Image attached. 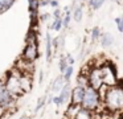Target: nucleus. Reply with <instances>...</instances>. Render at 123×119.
Instances as JSON below:
<instances>
[{"label": "nucleus", "mask_w": 123, "mask_h": 119, "mask_svg": "<svg viewBox=\"0 0 123 119\" xmlns=\"http://www.w3.org/2000/svg\"><path fill=\"white\" fill-rule=\"evenodd\" d=\"M4 114H6V111H4L3 108L0 107V119H1V118H3V116H4Z\"/></svg>", "instance_id": "29"}, {"label": "nucleus", "mask_w": 123, "mask_h": 119, "mask_svg": "<svg viewBox=\"0 0 123 119\" xmlns=\"http://www.w3.org/2000/svg\"><path fill=\"white\" fill-rule=\"evenodd\" d=\"M81 106L80 105H74V103H69L68 106V110H66V116L69 119H74V116L77 115L78 110H80Z\"/></svg>", "instance_id": "14"}, {"label": "nucleus", "mask_w": 123, "mask_h": 119, "mask_svg": "<svg viewBox=\"0 0 123 119\" xmlns=\"http://www.w3.org/2000/svg\"><path fill=\"white\" fill-rule=\"evenodd\" d=\"M99 41H101V45L105 48H109L114 44V37L110 33H101L99 36Z\"/></svg>", "instance_id": "11"}, {"label": "nucleus", "mask_w": 123, "mask_h": 119, "mask_svg": "<svg viewBox=\"0 0 123 119\" xmlns=\"http://www.w3.org/2000/svg\"><path fill=\"white\" fill-rule=\"evenodd\" d=\"M20 87H21L23 93L31 91V89H32V74L29 73L20 74Z\"/></svg>", "instance_id": "7"}, {"label": "nucleus", "mask_w": 123, "mask_h": 119, "mask_svg": "<svg viewBox=\"0 0 123 119\" xmlns=\"http://www.w3.org/2000/svg\"><path fill=\"white\" fill-rule=\"evenodd\" d=\"M0 107L6 113L8 110L13 111L16 107V98L9 94V91L4 85V81H0Z\"/></svg>", "instance_id": "5"}, {"label": "nucleus", "mask_w": 123, "mask_h": 119, "mask_svg": "<svg viewBox=\"0 0 123 119\" xmlns=\"http://www.w3.org/2000/svg\"><path fill=\"white\" fill-rule=\"evenodd\" d=\"M50 29H53V31H57V32L61 31V29H62V17L54 19L53 24L50 25Z\"/></svg>", "instance_id": "17"}, {"label": "nucleus", "mask_w": 123, "mask_h": 119, "mask_svg": "<svg viewBox=\"0 0 123 119\" xmlns=\"http://www.w3.org/2000/svg\"><path fill=\"white\" fill-rule=\"evenodd\" d=\"M44 81V73L43 71H40V78H38V83H43Z\"/></svg>", "instance_id": "28"}, {"label": "nucleus", "mask_w": 123, "mask_h": 119, "mask_svg": "<svg viewBox=\"0 0 123 119\" xmlns=\"http://www.w3.org/2000/svg\"><path fill=\"white\" fill-rule=\"evenodd\" d=\"M74 119H94V111H89L86 108L80 107L77 115L74 116Z\"/></svg>", "instance_id": "13"}, {"label": "nucleus", "mask_w": 123, "mask_h": 119, "mask_svg": "<svg viewBox=\"0 0 123 119\" xmlns=\"http://www.w3.org/2000/svg\"><path fill=\"white\" fill-rule=\"evenodd\" d=\"M89 5H90L91 9H98L102 7V4L105 3V0H87Z\"/></svg>", "instance_id": "18"}, {"label": "nucleus", "mask_w": 123, "mask_h": 119, "mask_svg": "<svg viewBox=\"0 0 123 119\" xmlns=\"http://www.w3.org/2000/svg\"><path fill=\"white\" fill-rule=\"evenodd\" d=\"M13 3H15V0H0V5L3 7L4 11L9 9V8L13 5Z\"/></svg>", "instance_id": "21"}, {"label": "nucleus", "mask_w": 123, "mask_h": 119, "mask_svg": "<svg viewBox=\"0 0 123 119\" xmlns=\"http://www.w3.org/2000/svg\"><path fill=\"white\" fill-rule=\"evenodd\" d=\"M20 74L21 73H20L17 69H15V70L9 71L8 75H7V79L4 81V85H6L7 90H8L9 94L15 98H17V97L24 94L21 87H20Z\"/></svg>", "instance_id": "4"}, {"label": "nucleus", "mask_w": 123, "mask_h": 119, "mask_svg": "<svg viewBox=\"0 0 123 119\" xmlns=\"http://www.w3.org/2000/svg\"><path fill=\"white\" fill-rule=\"evenodd\" d=\"M46 19H48V13H43V16H41V20H46Z\"/></svg>", "instance_id": "30"}, {"label": "nucleus", "mask_w": 123, "mask_h": 119, "mask_svg": "<svg viewBox=\"0 0 123 119\" xmlns=\"http://www.w3.org/2000/svg\"><path fill=\"white\" fill-rule=\"evenodd\" d=\"M49 4H50L53 8H58V5H60L57 0H49Z\"/></svg>", "instance_id": "26"}, {"label": "nucleus", "mask_w": 123, "mask_h": 119, "mask_svg": "<svg viewBox=\"0 0 123 119\" xmlns=\"http://www.w3.org/2000/svg\"><path fill=\"white\" fill-rule=\"evenodd\" d=\"M70 19H72V11L68 9L65 11V15H64V19H62V28H69V24H70Z\"/></svg>", "instance_id": "16"}, {"label": "nucleus", "mask_w": 123, "mask_h": 119, "mask_svg": "<svg viewBox=\"0 0 123 119\" xmlns=\"http://www.w3.org/2000/svg\"><path fill=\"white\" fill-rule=\"evenodd\" d=\"M99 36H101V31H99L98 26H94L91 29V33H90V37H91V41H97L99 40Z\"/></svg>", "instance_id": "19"}, {"label": "nucleus", "mask_w": 123, "mask_h": 119, "mask_svg": "<svg viewBox=\"0 0 123 119\" xmlns=\"http://www.w3.org/2000/svg\"><path fill=\"white\" fill-rule=\"evenodd\" d=\"M65 83H66V82L64 81L62 75H58L53 82H52V85H50V90H52L53 93H60V90H61L62 87L65 86Z\"/></svg>", "instance_id": "10"}, {"label": "nucleus", "mask_w": 123, "mask_h": 119, "mask_svg": "<svg viewBox=\"0 0 123 119\" xmlns=\"http://www.w3.org/2000/svg\"><path fill=\"white\" fill-rule=\"evenodd\" d=\"M68 62H66V58H65V56H61L60 57V62H58V68H60V71H61V74L65 71V69L68 68Z\"/></svg>", "instance_id": "20"}, {"label": "nucleus", "mask_w": 123, "mask_h": 119, "mask_svg": "<svg viewBox=\"0 0 123 119\" xmlns=\"http://www.w3.org/2000/svg\"><path fill=\"white\" fill-rule=\"evenodd\" d=\"M80 106L82 108L89 110V111L98 110L102 106V100H101V97H99V94H98V90L93 89V87H90V86H86L85 87V94H83L82 102H81Z\"/></svg>", "instance_id": "3"}, {"label": "nucleus", "mask_w": 123, "mask_h": 119, "mask_svg": "<svg viewBox=\"0 0 123 119\" xmlns=\"http://www.w3.org/2000/svg\"><path fill=\"white\" fill-rule=\"evenodd\" d=\"M65 58H66V62H68V65H72V66H73V63H74V58H73L70 54L65 56Z\"/></svg>", "instance_id": "24"}, {"label": "nucleus", "mask_w": 123, "mask_h": 119, "mask_svg": "<svg viewBox=\"0 0 123 119\" xmlns=\"http://www.w3.org/2000/svg\"><path fill=\"white\" fill-rule=\"evenodd\" d=\"M20 119H29V118H28L27 115H23V116H21V118H20Z\"/></svg>", "instance_id": "31"}, {"label": "nucleus", "mask_w": 123, "mask_h": 119, "mask_svg": "<svg viewBox=\"0 0 123 119\" xmlns=\"http://www.w3.org/2000/svg\"><path fill=\"white\" fill-rule=\"evenodd\" d=\"M102 106L105 110L110 111V113H118L122 111L123 108V90L122 87L117 86H109L106 89L103 98H102Z\"/></svg>", "instance_id": "1"}, {"label": "nucleus", "mask_w": 123, "mask_h": 119, "mask_svg": "<svg viewBox=\"0 0 123 119\" xmlns=\"http://www.w3.org/2000/svg\"><path fill=\"white\" fill-rule=\"evenodd\" d=\"M38 4H40V7H45L49 4V0H38Z\"/></svg>", "instance_id": "27"}, {"label": "nucleus", "mask_w": 123, "mask_h": 119, "mask_svg": "<svg viewBox=\"0 0 123 119\" xmlns=\"http://www.w3.org/2000/svg\"><path fill=\"white\" fill-rule=\"evenodd\" d=\"M52 34L46 33V38H45V56H46V61L50 62L52 57H53V46H52Z\"/></svg>", "instance_id": "9"}, {"label": "nucleus", "mask_w": 123, "mask_h": 119, "mask_svg": "<svg viewBox=\"0 0 123 119\" xmlns=\"http://www.w3.org/2000/svg\"><path fill=\"white\" fill-rule=\"evenodd\" d=\"M72 17L74 19V21L80 23L82 20V4H78V3H74L73 5V11H72Z\"/></svg>", "instance_id": "12"}, {"label": "nucleus", "mask_w": 123, "mask_h": 119, "mask_svg": "<svg viewBox=\"0 0 123 119\" xmlns=\"http://www.w3.org/2000/svg\"><path fill=\"white\" fill-rule=\"evenodd\" d=\"M37 31L32 29L28 32L27 34V45H25L24 50H23V54L20 60L25 61L28 63H33L38 57H40V52H38V46H37Z\"/></svg>", "instance_id": "2"}, {"label": "nucleus", "mask_w": 123, "mask_h": 119, "mask_svg": "<svg viewBox=\"0 0 123 119\" xmlns=\"http://www.w3.org/2000/svg\"><path fill=\"white\" fill-rule=\"evenodd\" d=\"M28 8H29L31 15H37L38 13V8H40V4H38V0H28Z\"/></svg>", "instance_id": "15"}, {"label": "nucleus", "mask_w": 123, "mask_h": 119, "mask_svg": "<svg viewBox=\"0 0 123 119\" xmlns=\"http://www.w3.org/2000/svg\"><path fill=\"white\" fill-rule=\"evenodd\" d=\"M53 17H54V19L62 17V15H61V9H60V8H56V11H54V13H53Z\"/></svg>", "instance_id": "25"}, {"label": "nucleus", "mask_w": 123, "mask_h": 119, "mask_svg": "<svg viewBox=\"0 0 123 119\" xmlns=\"http://www.w3.org/2000/svg\"><path fill=\"white\" fill-rule=\"evenodd\" d=\"M115 23H117V25H118V31L122 33L123 32V20H122V17H117L115 19Z\"/></svg>", "instance_id": "22"}, {"label": "nucleus", "mask_w": 123, "mask_h": 119, "mask_svg": "<svg viewBox=\"0 0 123 119\" xmlns=\"http://www.w3.org/2000/svg\"><path fill=\"white\" fill-rule=\"evenodd\" d=\"M112 1H119V0H112Z\"/></svg>", "instance_id": "32"}, {"label": "nucleus", "mask_w": 123, "mask_h": 119, "mask_svg": "<svg viewBox=\"0 0 123 119\" xmlns=\"http://www.w3.org/2000/svg\"><path fill=\"white\" fill-rule=\"evenodd\" d=\"M83 94H85V87L77 85V86H75L74 89H72V91H70V103L81 105L82 98H83Z\"/></svg>", "instance_id": "6"}, {"label": "nucleus", "mask_w": 123, "mask_h": 119, "mask_svg": "<svg viewBox=\"0 0 123 119\" xmlns=\"http://www.w3.org/2000/svg\"><path fill=\"white\" fill-rule=\"evenodd\" d=\"M70 91H72V89H70V83H65V86L60 90L58 95H57L58 99H60V106L64 105V103H66L68 100H70Z\"/></svg>", "instance_id": "8"}, {"label": "nucleus", "mask_w": 123, "mask_h": 119, "mask_svg": "<svg viewBox=\"0 0 123 119\" xmlns=\"http://www.w3.org/2000/svg\"><path fill=\"white\" fill-rule=\"evenodd\" d=\"M44 105H45V98H40L37 102V106H36V113H37L38 110H41V108L44 107Z\"/></svg>", "instance_id": "23"}]
</instances>
